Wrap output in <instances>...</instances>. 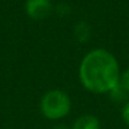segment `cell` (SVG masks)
Here are the masks:
<instances>
[{
	"instance_id": "6da1fadb",
	"label": "cell",
	"mask_w": 129,
	"mask_h": 129,
	"mask_svg": "<svg viewBox=\"0 0 129 129\" xmlns=\"http://www.w3.org/2000/svg\"><path fill=\"white\" fill-rule=\"evenodd\" d=\"M120 66L116 57L105 48H92L79 64V80L85 90L92 94H110L120 80Z\"/></svg>"
},
{
	"instance_id": "277c9868",
	"label": "cell",
	"mask_w": 129,
	"mask_h": 129,
	"mask_svg": "<svg viewBox=\"0 0 129 129\" xmlns=\"http://www.w3.org/2000/svg\"><path fill=\"white\" fill-rule=\"evenodd\" d=\"M100 119L94 114H84L75 119L71 129H100Z\"/></svg>"
},
{
	"instance_id": "ba28073f",
	"label": "cell",
	"mask_w": 129,
	"mask_h": 129,
	"mask_svg": "<svg viewBox=\"0 0 129 129\" xmlns=\"http://www.w3.org/2000/svg\"><path fill=\"white\" fill-rule=\"evenodd\" d=\"M120 116H121V120L124 121V124L129 126V100L124 103L121 111H120Z\"/></svg>"
},
{
	"instance_id": "8992f818",
	"label": "cell",
	"mask_w": 129,
	"mask_h": 129,
	"mask_svg": "<svg viewBox=\"0 0 129 129\" xmlns=\"http://www.w3.org/2000/svg\"><path fill=\"white\" fill-rule=\"evenodd\" d=\"M119 86H120L126 94H129V67L125 69L124 71H121V74H120V80H119Z\"/></svg>"
},
{
	"instance_id": "52a82bcc",
	"label": "cell",
	"mask_w": 129,
	"mask_h": 129,
	"mask_svg": "<svg viewBox=\"0 0 129 129\" xmlns=\"http://www.w3.org/2000/svg\"><path fill=\"white\" fill-rule=\"evenodd\" d=\"M109 95H110L115 101H121V100H124V99L126 98V95H128V94H126V92H125V91H124L119 85H118V86H116V87H115V89L109 94Z\"/></svg>"
},
{
	"instance_id": "5b68a950",
	"label": "cell",
	"mask_w": 129,
	"mask_h": 129,
	"mask_svg": "<svg viewBox=\"0 0 129 129\" xmlns=\"http://www.w3.org/2000/svg\"><path fill=\"white\" fill-rule=\"evenodd\" d=\"M74 36L75 39L80 43H86L91 37V28L85 22H79L74 27Z\"/></svg>"
},
{
	"instance_id": "7a4b0ae2",
	"label": "cell",
	"mask_w": 129,
	"mask_h": 129,
	"mask_svg": "<svg viewBox=\"0 0 129 129\" xmlns=\"http://www.w3.org/2000/svg\"><path fill=\"white\" fill-rule=\"evenodd\" d=\"M72 108V101L70 95L61 89H52L46 91L39 100L41 114L52 121H58L64 119Z\"/></svg>"
},
{
	"instance_id": "9c48e42d",
	"label": "cell",
	"mask_w": 129,
	"mask_h": 129,
	"mask_svg": "<svg viewBox=\"0 0 129 129\" xmlns=\"http://www.w3.org/2000/svg\"><path fill=\"white\" fill-rule=\"evenodd\" d=\"M52 129H71V128H69L67 125H64V124H56Z\"/></svg>"
},
{
	"instance_id": "3957f363",
	"label": "cell",
	"mask_w": 129,
	"mask_h": 129,
	"mask_svg": "<svg viewBox=\"0 0 129 129\" xmlns=\"http://www.w3.org/2000/svg\"><path fill=\"white\" fill-rule=\"evenodd\" d=\"M25 14L33 20H43L48 18L53 10V5L51 0H27Z\"/></svg>"
}]
</instances>
